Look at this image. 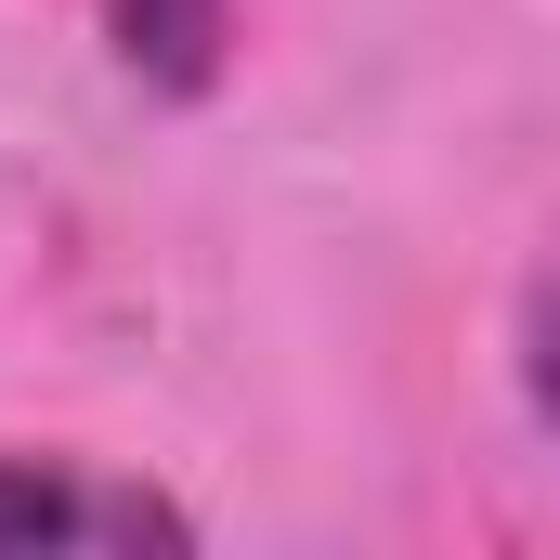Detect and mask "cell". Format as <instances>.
<instances>
[{"instance_id": "obj_1", "label": "cell", "mask_w": 560, "mask_h": 560, "mask_svg": "<svg viewBox=\"0 0 560 560\" xmlns=\"http://www.w3.org/2000/svg\"><path fill=\"white\" fill-rule=\"evenodd\" d=\"M0 548H196V522L79 456H0Z\"/></svg>"}, {"instance_id": "obj_2", "label": "cell", "mask_w": 560, "mask_h": 560, "mask_svg": "<svg viewBox=\"0 0 560 560\" xmlns=\"http://www.w3.org/2000/svg\"><path fill=\"white\" fill-rule=\"evenodd\" d=\"M522 405H535V430L560 443V248L535 261V287H522Z\"/></svg>"}]
</instances>
